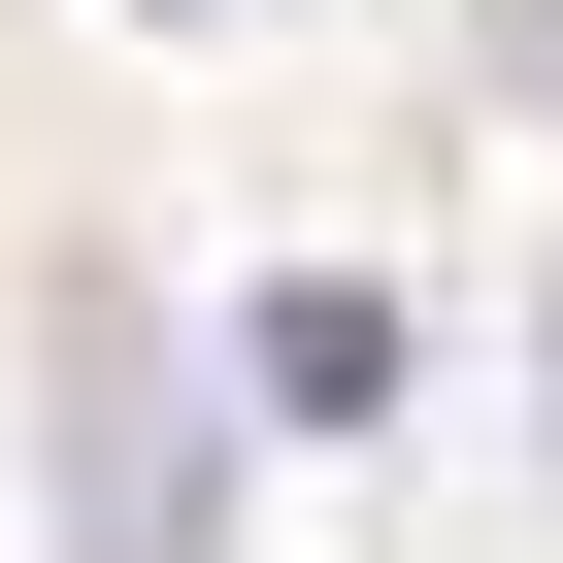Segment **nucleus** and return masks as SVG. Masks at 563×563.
Returning a JSON list of instances; mask_svg holds the SVG:
<instances>
[{
  "instance_id": "1",
  "label": "nucleus",
  "mask_w": 563,
  "mask_h": 563,
  "mask_svg": "<svg viewBox=\"0 0 563 563\" xmlns=\"http://www.w3.org/2000/svg\"><path fill=\"white\" fill-rule=\"evenodd\" d=\"M232 365H265V431H398V299H365V265H265Z\"/></svg>"
}]
</instances>
